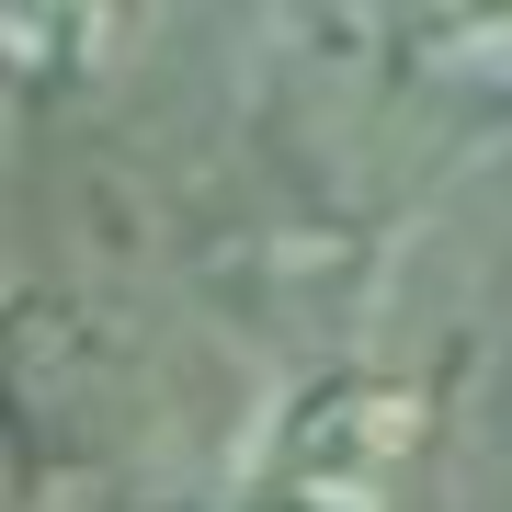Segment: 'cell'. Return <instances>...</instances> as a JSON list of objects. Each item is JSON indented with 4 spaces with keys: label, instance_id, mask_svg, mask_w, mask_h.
<instances>
[{
    "label": "cell",
    "instance_id": "cell-2",
    "mask_svg": "<svg viewBox=\"0 0 512 512\" xmlns=\"http://www.w3.org/2000/svg\"><path fill=\"white\" fill-rule=\"evenodd\" d=\"M148 35V0H0V57L35 103H69L114 80Z\"/></svg>",
    "mask_w": 512,
    "mask_h": 512
},
{
    "label": "cell",
    "instance_id": "cell-1",
    "mask_svg": "<svg viewBox=\"0 0 512 512\" xmlns=\"http://www.w3.org/2000/svg\"><path fill=\"white\" fill-rule=\"evenodd\" d=\"M421 433H433L421 365H319L274 399L251 456L228 467V490H205L183 512H387Z\"/></svg>",
    "mask_w": 512,
    "mask_h": 512
},
{
    "label": "cell",
    "instance_id": "cell-3",
    "mask_svg": "<svg viewBox=\"0 0 512 512\" xmlns=\"http://www.w3.org/2000/svg\"><path fill=\"white\" fill-rule=\"evenodd\" d=\"M410 57L421 69H456V80H512V0H421Z\"/></svg>",
    "mask_w": 512,
    "mask_h": 512
}]
</instances>
